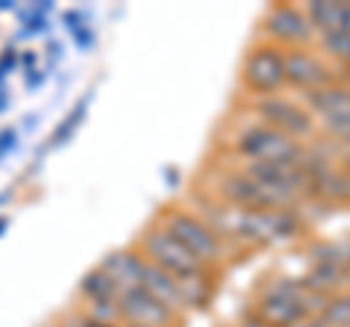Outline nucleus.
<instances>
[{
  "label": "nucleus",
  "instance_id": "nucleus-7",
  "mask_svg": "<svg viewBox=\"0 0 350 327\" xmlns=\"http://www.w3.org/2000/svg\"><path fill=\"white\" fill-rule=\"evenodd\" d=\"M117 307H120V315L129 322V327H172L175 324V313L140 287L120 289Z\"/></svg>",
  "mask_w": 350,
  "mask_h": 327
},
{
  "label": "nucleus",
  "instance_id": "nucleus-25",
  "mask_svg": "<svg viewBox=\"0 0 350 327\" xmlns=\"http://www.w3.org/2000/svg\"><path fill=\"white\" fill-rule=\"evenodd\" d=\"M347 64H350V59H347Z\"/></svg>",
  "mask_w": 350,
  "mask_h": 327
},
{
  "label": "nucleus",
  "instance_id": "nucleus-22",
  "mask_svg": "<svg viewBox=\"0 0 350 327\" xmlns=\"http://www.w3.org/2000/svg\"><path fill=\"white\" fill-rule=\"evenodd\" d=\"M342 170H347V172H350V144L342 149Z\"/></svg>",
  "mask_w": 350,
  "mask_h": 327
},
{
  "label": "nucleus",
  "instance_id": "nucleus-14",
  "mask_svg": "<svg viewBox=\"0 0 350 327\" xmlns=\"http://www.w3.org/2000/svg\"><path fill=\"white\" fill-rule=\"evenodd\" d=\"M108 278H111L120 289H131L140 283V269H144V260L131 252H114L108 254V260L100 266Z\"/></svg>",
  "mask_w": 350,
  "mask_h": 327
},
{
  "label": "nucleus",
  "instance_id": "nucleus-13",
  "mask_svg": "<svg viewBox=\"0 0 350 327\" xmlns=\"http://www.w3.org/2000/svg\"><path fill=\"white\" fill-rule=\"evenodd\" d=\"M254 315L266 322L269 327H292L295 322L306 319L298 304H292L286 298H278V296H271V292H262L260 296L257 307H254Z\"/></svg>",
  "mask_w": 350,
  "mask_h": 327
},
{
  "label": "nucleus",
  "instance_id": "nucleus-4",
  "mask_svg": "<svg viewBox=\"0 0 350 327\" xmlns=\"http://www.w3.org/2000/svg\"><path fill=\"white\" fill-rule=\"evenodd\" d=\"M254 112L262 120V126L278 129V132L289 135L292 140H298V144L304 138L315 135L312 114L306 112L304 105L289 103V100H283V96H257V100H254Z\"/></svg>",
  "mask_w": 350,
  "mask_h": 327
},
{
  "label": "nucleus",
  "instance_id": "nucleus-21",
  "mask_svg": "<svg viewBox=\"0 0 350 327\" xmlns=\"http://www.w3.org/2000/svg\"><path fill=\"white\" fill-rule=\"evenodd\" d=\"M292 327H324V324H321V319H312V315H306V319L295 322Z\"/></svg>",
  "mask_w": 350,
  "mask_h": 327
},
{
  "label": "nucleus",
  "instance_id": "nucleus-8",
  "mask_svg": "<svg viewBox=\"0 0 350 327\" xmlns=\"http://www.w3.org/2000/svg\"><path fill=\"white\" fill-rule=\"evenodd\" d=\"M283 82L295 85L301 91H315V88H327L336 85L330 68L312 53L306 50H286L283 53Z\"/></svg>",
  "mask_w": 350,
  "mask_h": 327
},
{
  "label": "nucleus",
  "instance_id": "nucleus-10",
  "mask_svg": "<svg viewBox=\"0 0 350 327\" xmlns=\"http://www.w3.org/2000/svg\"><path fill=\"white\" fill-rule=\"evenodd\" d=\"M266 32L275 41H280V44H306L312 38V27L306 21L304 9H295L286 3H278L275 9H269Z\"/></svg>",
  "mask_w": 350,
  "mask_h": 327
},
{
  "label": "nucleus",
  "instance_id": "nucleus-9",
  "mask_svg": "<svg viewBox=\"0 0 350 327\" xmlns=\"http://www.w3.org/2000/svg\"><path fill=\"white\" fill-rule=\"evenodd\" d=\"M219 196L231 202L237 211H280L278 202L260 184L251 181L245 172H225L219 179Z\"/></svg>",
  "mask_w": 350,
  "mask_h": 327
},
{
  "label": "nucleus",
  "instance_id": "nucleus-6",
  "mask_svg": "<svg viewBox=\"0 0 350 327\" xmlns=\"http://www.w3.org/2000/svg\"><path fill=\"white\" fill-rule=\"evenodd\" d=\"M306 105L310 114L321 117V126L336 138H345L350 144V91L338 85L306 91Z\"/></svg>",
  "mask_w": 350,
  "mask_h": 327
},
{
  "label": "nucleus",
  "instance_id": "nucleus-20",
  "mask_svg": "<svg viewBox=\"0 0 350 327\" xmlns=\"http://www.w3.org/2000/svg\"><path fill=\"white\" fill-rule=\"evenodd\" d=\"M239 327H269V324L262 322V319H257L254 313H251V315H245V319H243V324H239Z\"/></svg>",
  "mask_w": 350,
  "mask_h": 327
},
{
  "label": "nucleus",
  "instance_id": "nucleus-18",
  "mask_svg": "<svg viewBox=\"0 0 350 327\" xmlns=\"http://www.w3.org/2000/svg\"><path fill=\"white\" fill-rule=\"evenodd\" d=\"M324 327H350V296H336L321 310Z\"/></svg>",
  "mask_w": 350,
  "mask_h": 327
},
{
  "label": "nucleus",
  "instance_id": "nucleus-19",
  "mask_svg": "<svg viewBox=\"0 0 350 327\" xmlns=\"http://www.w3.org/2000/svg\"><path fill=\"white\" fill-rule=\"evenodd\" d=\"M85 319L100 322V324H114L117 319H123V315H120L117 301H91V304H88Z\"/></svg>",
  "mask_w": 350,
  "mask_h": 327
},
{
  "label": "nucleus",
  "instance_id": "nucleus-16",
  "mask_svg": "<svg viewBox=\"0 0 350 327\" xmlns=\"http://www.w3.org/2000/svg\"><path fill=\"white\" fill-rule=\"evenodd\" d=\"M312 266H336L350 269V239H327V243L310 246Z\"/></svg>",
  "mask_w": 350,
  "mask_h": 327
},
{
  "label": "nucleus",
  "instance_id": "nucleus-5",
  "mask_svg": "<svg viewBox=\"0 0 350 327\" xmlns=\"http://www.w3.org/2000/svg\"><path fill=\"white\" fill-rule=\"evenodd\" d=\"M243 82L260 96H275L283 85V53L271 44H260L243 64Z\"/></svg>",
  "mask_w": 350,
  "mask_h": 327
},
{
  "label": "nucleus",
  "instance_id": "nucleus-17",
  "mask_svg": "<svg viewBox=\"0 0 350 327\" xmlns=\"http://www.w3.org/2000/svg\"><path fill=\"white\" fill-rule=\"evenodd\" d=\"M82 296L88 298V304L91 301H117L120 298V287L105 275L103 269H94V272H88V275L82 278Z\"/></svg>",
  "mask_w": 350,
  "mask_h": 327
},
{
  "label": "nucleus",
  "instance_id": "nucleus-15",
  "mask_svg": "<svg viewBox=\"0 0 350 327\" xmlns=\"http://www.w3.org/2000/svg\"><path fill=\"white\" fill-rule=\"evenodd\" d=\"M301 283L306 289L319 292L324 298H333V292L345 289L350 278H347V269H336V266H312L306 275L301 278Z\"/></svg>",
  "mask_w": 350,
  "mask_h": 327
},
{
  "label": "nucleus",
  "instance_id": "nucleus-23",
  "mask_svg": "<svg viewBox=\"0 0 350 327\" xmlns=\"http://www.w3.org/2000/svg\"><path fill=\"white\" fill-rule=\"evenodd\" d=\"M82 327H114V324H100V322H91V319H85Z\"/></svg>",
  "mask_w": 350,
  "mask_h": 327
},
{
  "label": "nucleus",
  "instance_id": "nucleus-1",
  "mask_svg": "<svg viewBox=\"0 0 350 327\" xmlns=\"http://www.w3.org/2000/svg\"><path fill=\"white\" fill-rule=\"evenodd\" d=\"M234 149L248 158V164H301L306 152L304 144L262 123L243 129L234 140Z\"/></svg>",
  "mask_w": 350,
  "mask_h": 327
},
{
  "label": "nucleus",
  "instance_id": "nucleus-12",
  "mask_svg": "<svg viewBox=\"0 0 350 327\" xmlns=\"http://www.w3.org/2000/svg\"><path fill=\"white\" fill-rule=\"evenodd\" d=\"M304 15H306V21H310L312 32H319V36H336V32H345L347 3H336V0H312V3L304 6Z\"/></svg>",
  "mask_w": 350,
  "mask_h": 327
},
{
  "label": "nucleus",
  "instance_id": "nucleus-3",
  "mask_svg": "<svg viewBox=\"0 0 350 327\" xmlns=\"http://www.w3.org/2000/svg\"><path fill=\"white\" fill-rule=\"evenodd\" d=\"M140 246H144V254H146V260L152 266L163 269L167 275L178 278V280L190 278V275H196V272L204 269L202 260H196L187 248H184L172 234L163 231V228H152V231H146L144 239H140Z\"/></svg>",
  "mask_w": 350,
  "mask_h": 327
},
{
  "label": "nucleus",
  "instance_id": "nucleus-24",
  "mask_svg": "<svg viewBox=\"0 0 350 327\" xmlns=\"http://www.w3.org/2000/svg\"><path fill=\"white\" fill-rule=\"evenodd\" d=\"M347 278H350V269H347Z\"/></svg>",
  "mask_w": 350,
  "mask_h": 327
},
{
  "label": "nucleus",
  "instance_id": "nucleus-2",
  "mask_svg": "<svg viewBox=\"0 0 350 327\" xmlns=\"http://www.w3.org/2000/svg\"><path fill=\"white\" fill-rule=\"evenodd\" d=\"M163 231L172 234L196 260H202L204 266L216 263V260L225 254L222 237H219L204 220H199V216H190L184 211H172V213L163 216Z\"/></svg>",
  "mask_w": 350,
  "mask_h": 327
},
{
  "label": "nucleus",
  "instance_id": "nucleus-11",
  "mask_svg": "<svg viewBox=\"0 0 350 327\" xmlns=\"http://www.w3.org/2000/svg\"><path fill=\"white\" fill-rule=\"evenodd\" d=\"M144 292H149L155 301H161L163 307H170L172 313L184 307V296H181V283L178 278L167 275L163 269L152 266L149 260H144V269H140V283H137Z\"/></svg>",
  "mask_w": 350,
  "mask_h": 327
}]
</instances>
